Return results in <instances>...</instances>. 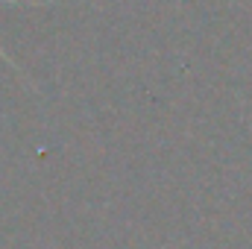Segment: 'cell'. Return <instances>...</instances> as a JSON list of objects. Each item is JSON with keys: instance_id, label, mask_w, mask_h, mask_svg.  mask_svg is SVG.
<instances>
[{"instance_id": "cell-1", "label": "cell", "mask_w": 252, "mask_h": 249, "mask_svg": "<svg viewBox=\"0 0 252 249\" xmlns=\"http://www.w3.org/2000/svg\"><path fill=\"white\" fill-rule=\"evenodd\" d=\"M50 3H56V0H0V6H50ZM0 59L9 64V67L18 73V76H27V73L21 70V64H15V59H12V56L3 50V47H0Z\"/></svg>"}]
</instances>
